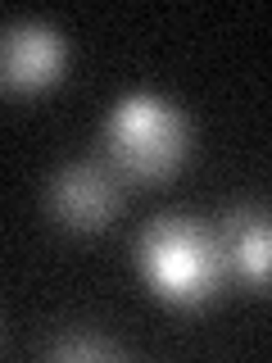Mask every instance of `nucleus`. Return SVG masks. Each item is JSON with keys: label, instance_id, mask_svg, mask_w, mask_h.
<instances>
[{"label": "nucleus", "instance_id": "nucleus-3", "mask_svg": "<svg viewBox=\"0 0 272 363\" xmlns=\"http://www.w3.org/2000/svg\"><path fill=\"white\" fill-rule=\"evenodd\" d=\"M118 168L73 159L45 182V209L68 232H105L118 213Z\"/></svg>", "mask_w": 272, "mask_h": 363}, {"label": "nucleus", "instance_id": "nucleus-5", "mask_svg": "<svg viewBox=\"0 0 272 363\" xmlns=\"http://www.w3.org/2000/svg\"><path fill=\"white\" fill-rule=\"evenodd\" d=\"M227 272L245 281L249 291H272V213L254 204H236L218 223Z\"/></svg>", "mask_w": 272, "mask_h": 363}, {"label": "nucleus", "instance_id": "nucleus-1", "mask_svg": "<svg viewBox=\"0 0 272 363\" xmlns=\"http://www.w3.org/2000/svg\"><path fill=\"white\" fill-rule=\"evenodd\" d=\"M132 264L145 286L177 309L209 304L227 281V250L218 227H204L186 213H159L145 223L136 236Z\"/></svg>", "mask_w": 272, "mask_h": 363}, {"label": "nucleus", "instance_id": "nucleus-2", "mask_svg": "<svg viewBox=\"0 0 272 363\" xmlns=\"http://www.w3.org/2000/svg\"><path fill=\"white\" fill-rule=\"evenodd\" d=\"M105 150L109 164L118 168L128 182H164L181 168V159L191 150V128L186 113L173 100L150 96V91H132L105 113Z\"/></svg>", "mask_w": 272, "mask_h": 363}, {"label": "nucleus", "instance_id": "nucleus-6", "mask_svg": "<svg viewBox=\"0 0 272 363\" xmlns=\"http://www.w3.org/2000/svg\"><path fill=\"white\" fill-rule=\"evenodd\" d=\"M45 354H55V359H118L123 350L105 336H55L45 345Z\"/></svg>", "mask_w": 272, "mask_h": 363}, {"label": "nucleus", "instance_id": "nucleus-4", "mask_svg": "<svg viewBox=\"0 0 272 363\" xmlns=\"http://www.w3.org/2000/svg\"><path fill=\"white\" fill-rule=\"evenodd\" d=\"M68 64V41L60 28L37 18L5 23V41H0V82L9 91H45L64 77Z\"/></svg>", "mask_w": 272, "mask_h": 363}]
</instances>
